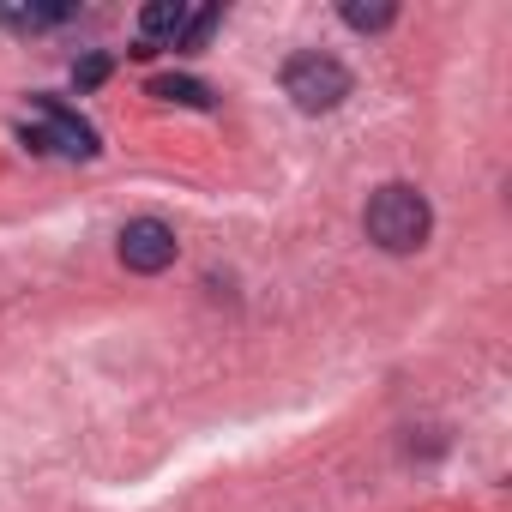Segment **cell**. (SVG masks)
I'll return each mask as SVG.
<instances>
[{
  "mask_svg": "<svg viewBox=\"0 0 512 512\" xmlns=\"http://www.w3.org/2000/svg\"><path fill=\"white\" fill-rule=\"evenodd\" d=\"M368 241L374 247H386V253H416L422 241H428V223H434V211H428V199L416 193V187H404V181H392V187H380L374 199H368Z\"/></svg>",
  "mask_w": 512,
  "mask_h": 512,
  "instance_id": "1",
  "label": "cell"
},
{
  "mask_svg": "<svg viewBox=\"0 0 512 512\" xmlns=\"http://www.w3.org/2000/svg\"><path fill=\"white\" fill-rule=\"evenodd\" d=\"M284 97L296 109H308V115H326V109H338L350 97V73H344V61H332L320 49L314 55H296L284 67Z\"/></svg>",
  "mask_w": 512,
  "mask_h": 512,
  "instance_id": "2",
  "label": "cell"
},
{
  "mask_svg": "<svg viewBox=\"0 0 512 512\" xmlns=\"http://www.w3.org/2000/svg\"><path fill=\"white\" fill-rule=\"evenodd\" d=\"M121 266L127 272H163V266H175V229L163 223V217H133L127 229H121Z\"/></svg>",
  "mask_w": 512,
  "mask_h": 512,
  "instance_id": "3",
  "label": "cell"
},
{
  "mask_svg": "<svg viewBox=\"0 0 512 512\" xmlns=\"http://www.w3.org/2000/svg\"><path fill=\"white\" fill-rule=\"evenodd\" d=\"M37 115H43V127L37 133H25L31 139V151H61V157H97V133L73 115V109H61L55 97H43L37 103Z\"/></svg>",
  "mask_w": 512,
  "mask_h": 512,
  "instance_id": "4",
  "label": "cell"
},
{
  "mask_svg": "<svg viewBox=\"0 0 512 512\" xmlns=\"http://www.w3.org/2000/svg\"><path fill=\"white\" fill-rule=\"evenodd\" d=\"M193 25V7H181V0H157V7L139 13V31H145V49L151 43H181Z\"/></svg>",
  "mask_w": 512,
  "mask_h": 512,
  "instance_id": "5",
  "label": "cell"
},
{
  "mask_svg": "<svg viewBox=\"0 0 512 512\" xmlns=\"http://www.w3.org/2000/svg\"><path fill=\"white\" fill-rule=\"evenodd\" d=\"M151 97H163V103H187V109H211V103H217L199 79H151Z\"/></svg>",
  "mask_w": 512,
  "mask_h": 512,
  "instance_id": "6",
  "label": "cell"
},
{
  "mask_svg": "<svg viewBox=\"0 0 512 512\" xmlns=\"http://www.w3.org/2000/svg\"><path fill=\"white\" fill-rule=\"evenodd\" d=\"M55 19H67V7H0V25H19V31H43Z\"/></svg>",
  "mask_w": 512,
  "mask_h": 512,
  "instance_id": "7",
  "label": "cell"
},
{
  "mask_svg": "<svg viewBox=\"0 0 512 512\" xmlns=\"http://www.w3.org/2000/svg\"><path fill=\"white\" fill-rule=\"evenodd\" d=\"M344 25H356V31H386V25H392V7H362V0H350V7H344Z\"/></svg>",
  "mask_w": 512,
  "mask_h": 512,
  "instance_id": "8",
  "label": "cell"
},
{
  "mask_svg": "<svg viewBox=\"0 0 512 512\" xmlns=\"http://www.w3.org/2000/svg\"><path fill=\"white\" fill-rule=\"evenodd\" d=\"M103 73H109V61H103V55H91V61H85L73 79H79V85H103Z\"/></svg>",
  "mask_w": 512,
  "mask_h": 512,
  "instance_id": "9",
  "label": "cell"
}]
</instances>
